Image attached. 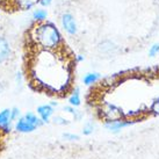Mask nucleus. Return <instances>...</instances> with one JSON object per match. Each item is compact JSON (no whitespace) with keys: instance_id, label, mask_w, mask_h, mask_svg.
I'll return each mask as SVG.
<instances>
[{"instance_id":"nucleus-1","label":"nucleus","mask_w":159,"mask_h":159,"mask_svg":"<svg viewBox=\"0 0 159 159\" xmlns=\"http://www.w3.org/2000/svg\"><path fill=\"white\" fill-rule=\"evenodd\" d=\"M59 50L35 49L29 62V75L34 84L52 94L66 92L70 86L71 63Z\"/></svg>"},{"instance_id":"nucleus-2","label":"nucleus","mask_w":159,"mask_h":159,"mask_svg":"<svg viewBox=\"0 0 159 159\" xmlns=\"http://www.w3.org/2000/svg\"><path fill=\"white\" fill-rule=\"evenodd\" d=\"M29 40L35 49L41 50H59L63 44L62 35L58 28L48 21L36 22L31 27Z\"/></svg>"},{"instance_id":"nucleus-3","label":"nucleus","mask_w":159,"mask_h":159,"mask_svg":"<svg viewBox=\"0 0 159 159\" xmlns=\"http://www.w3.org/2000/svg\"><path fill=\"white\" fill-rule=\"evenodd\" d=\"M99 113L101 115V117L106 122H111V121H119V120L124 119L123 111L117 107L114 103L111 102H103L99 108Z\"/></svg>"},{"instance_id":"nucleus-4","label":"nucleus","mask_w":159,"mask_h":159,"mask_svg":"<svg viewBox=\"0 0 159 159\" xmlns=\"http://www.w3.org/2000/svg\"><path fill=\"white\" fill-rule=\"evenodd\" d=\"M42 120H39L37 116L33 113H27L23 117L16 122V130L20 133H31L34 131L37 127L42 124Z\"/></svg>"},{"instance_id":"nucleus-5","label":"nucleus","mask_w":159,"mask_h":159,"mask_svg":"<svg viewBox=\"0 0 159 159\" xmlns=\"http://www.w3.org/2000/svg\"><path fill=\"white\" fill-rule=\"evenodd\" d=\"M98 51L103 57H114L119 52V48L111 41H102L98 44Z\"/></svg>"},{"instance_id":"nucleus-6","label":"nucleus","mask_w":159,"mask_h":159,"mask_svg":"<svg viewBox=\"0 0 159 159\" xmlns=\"http://www.w3.org/2000/svg\"><path fill=\"white\" fill-rule=\"evenodd\" d=\"M62 27L69 35H75L77 34V22H75L73 15L70 13H65L62 15Z\"/></svg>"},{"instance_id":"nucleus-7","label":"nucleus","mask_w":159,"mask_h":159,"mask_svg":"<svg viewBox=\"0 0 159 159\" xmlns=\"http://www.w3.org/2000/svg\"><path fill=\"white\" fill-rule=\"evenodd\" d=\"M134 124V121H128V120H119V121H111V122H106L105 123V127L106 129H108L109 131H113V133H117L120 130H122L125 127H129Z\"/></svg>"},{"instance_id":"nucleus-8","label":"nucleus","mask_w":159,"mask_h":159,"mask_svg":"<svg viewBox=\"0 0 159 159\" xmlns=\"http://www.w3.org/2000/svg\"><path fill=\"white\" fill-rule=\"evenodd\" d=\"M11 56V45L6 39L0 36V64L5 63Z\"/></svg>"},{"instance_id":"nucleus-9","label":"nucleus","mask_w":159,"mask_h":159,"mask_svg":"<svg viewBox=\"0 0 159 159\" xmlns=\"http://www.w3.org/2000/svg\"><path fill=\"white\" fill-rule=\"evenodd\" d=\"M0 128L6 133L11 130V111L9 109L0 111Z\"/></svg>"},{"instance_id":"nucleus-10","label":"nucleus","mask_w":159,"mask_h":159,"mask_svg":"<svg viewBox=\"0 0 159 159\" xmlns=\"http://www.w3.org/2000/svg\"><path fill=\"white\" fill-rule=\"evenodd\" d=\"M37 114L40 115L41 120L43 122H48L49 119L53 114V108L51 105H43L37 108Z\"/></svg>"},{"instance_id":"nucleus-11","label":"nucleus","mask_w":159,"mask_h":159,"mask_svg":"<svg viewBox=\"0 0 159 159\" xmlns=\"http://www.w3.org/2000/svg\"><path fill=\"white\" fill-rule=\"evenodd\" d=\"M12 2L15 8L27 11V9L33 8L39 2V0H12Z\"/></svg>"},{"instance_id":"nucleus-12","label":"nucleus","mask_w":159,"mask_h":159,"mask_svg":"<svg viewBox=\"0 0 159 159\" xmlns=\"http://www.w3.org/2000/svg\"><path fill=\"white\" fill-rule=\"evenodd\" d=\"M47 16H48L47 11L42 8L35 9L34 13H33V19H34V21H36V22H43V21L47 20Z\"/></svg>"},{"instance_id":"nucleus-13","label":"nucleus","mask_w":159,"mask_h":159,"mask_svg":"<svg viewBox=\"0 0 159 159\" xmlns=\"http://www.w3.org/2000/svg\"><path fill=\"white\" fill-rule=\"evenodd\" d=\"M100 79V75L99 73H95V72H91V73H87L83 78V81H84L85 85L87 86H91V85L95 84L98 80Z\"/></svg>"},{"instance_id":"nucleus-14","label":"nucleus","mask_w":159,"mask_h":159,"mask_svg":"<svg viewBox=\"0 0 159 159\" xmlns=\"http://www.w3.org/2000/svg\"><path fill=\"white\" fill-rule=\"evenodd\" d=\"M80 93H79V89H75L72 94H71V97L69 98V103H70V106L72 107H78L80 105Z\"/></svg>"},{"instance_id":"nucleus-15","label":"nucleus","mask_w":159,"mask_h":159,"mask_svg":"<svg viewBox=\"0 0 159 159\" xmlns=\"http://www.w3.org/2000/svg\"><path fill=\"white\" fill-rule=\"evenodd\" d=\"M150 111L153 115H158V116H159V98H158V99H156L155 101L152 102Z\"/></svg>"},{"instance_id":"nucleus-16","label":"nucleus","mask_w":159,"mask_h":159,"mask_svg":"<svg viewBox=\"0 0 159 159\" xmlns=\"http://www.w3.org/2000/svg\"><path fill=\"white\" fill-rule=\"evenodd\" d=\"M93 130H94V124L92 122H89V123H86L84 125L83 133H84V135H91L93 133Z\"/></svg>"},{"instance_id":"nucleus-17","label":"nucleus","mask_w":159,"mask_h":159,"mask_svg":"<svg viewBox=\"0 0 159 159\" xmlns=\"http://www.w3.org/2000/svg\"><path fill=\"white\" fill-rule=\"evenodd\" d=\"M159 53V43H155V44L150 47V50H149V56L150 57H155L156 55Z\"/></svg>"},{"instance_id":"nucleus-18","label":"nucleus","mask_w":159,"mask_h":159,"mask_svg":"<svg viewBox=\"0 0 159 159\" xmlns=\"http://www.w3.org/2000/svg\"><path fill=\"white\" fill-rule=\"evenodd\" d=\"M53 122L56 124H59V125H65V124H69V121L66 119H64L62 116H56L53 117Z\"/></svg>"},{"instance_id":"nucleus-19","label":"nucleus","mask_w":159,"mask_h":159,"mask_svg":"<svg viewBox=\"0 0 159 159\" xmlns=\"http://www.w3.org/2000/svg\"><path fill=\"white\" fill-rule=\"evenodd\" d=\"M63 138L66 139V141H77V139H79V136L75 135V134H64Z\"/></svg>"},{"instance_id":"nucleus-20","label":"nucleus","mask_w":159,"mask_h":159,"mask_svg":"<svg viewBox=\"0 0 159 159\" xmlns=\"http://www.w3.org/2000/svg\"><path fill=\"white\" fill-rule=\"evenodd\" d=\"M19 115H20V111H19L18 108H13V109L11 111V121L16 120L19 117Z\"/></svg>"},{"instance_id":"nucleus-21","label":"nucleus","mask_w":159,"mask_h":159,"mask_svg":"<svg viewBox=\"0 0 159 159\" xmlns=\"http://www.w3.org/2000/svg\"><path fill=\"white\" fill-rule=\"evenodd\" d=\"M51 2H52V0H39V4H40L41 6H43V7H48V6H50Z\"/></svg>"},{"instance_id":"nucleus-22","label":"nucleus","mask_w":159,"mask_h":159,"mask_svg":"<svg viewBox=\"0 0 159 159\" xmlns=\"http://www.w3.org/2000/svg\"><path fill=\"white\" fill-rule=\"evenodd\" d=\"M64 111H66L67 113H70V114L73 115V114H75V109L72 106H66V107H64Z\"/></svg>"},{"instance_id":"nucleus-23","label":"nucleus","mask_w":159,"mask_h":159,"mask_svg":"<svg viewBox=\"0 0 159 159\" xmlns=\"http://www.w3.org/2000/svg\"><path fill=\"white\" fill-rule=\"evenodd\" d=\"M75 61H77V62H81V61H84V56H81V55L75 56Z\"/></svg>"}]
</instances>
